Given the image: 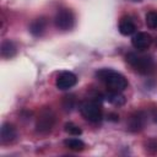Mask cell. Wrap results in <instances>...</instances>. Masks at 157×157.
Listing matches in <instances>:
<instances>
[{
    "mask_svg": "<svg viewBox=\"0 0 157 157\" xmlns=\"http://www.w3.org/2000/svg\"><path fill=\"white\" fill-rule=\"evenodd\" d=\"M17 131L16 128L10 123H4L0 129V140L2 144H11L16 140Z\"/></svg>",
    "mask_w": 157,
    "mask_h": 157,
    "instance_id": "9",
    "label": "cell"
},
{
    "mask_svg": "<svg viewBox=\"0 0 157 157\" xmlns=\"http://www.w3.org/2000/svg\"><path fill=\"white\" fill-rule=\"evenodd\" d=\"M125 59L129 63V65L132 69H135V71H137L139 74L147 75V74H151L155 70V63H153L151 56L131 52V53L126 54Z\"/></svg>",
    "mask_w": 157,
    "mask_h": 157,
    "instance_id": "2",
    "label": "cell"
},
{
    "mask_svg": "<svg viewBox=\"0 0 157 157\" xmlns=\"http://www.w3.org/2000/svg\"><path fill=\"white\" fill-rule=\"evenodd\" d=\"M17 52V48H16V44L10 40V39H6L2 42L1 44V55L2 58H6V59H11L12 56H15Z\"/></svg>",
    "mask_w": 157,
    "mask_h": 157,
    "instance_id": "13",
    "label": "cell"
},
{
    "mask_svg": "<svg viewBox=\"0 0 157 157\" xmlns=\"http://www.w3.org/2000/svg\"><path fill=\"white\" fill-rule=\"evenodd\" d=\"M45 26H47V21L45 18L43 17H39V18H36L32 21L31 26H29V32L34 36V37H39L43 34L44 29H45Z\"/></svg>",
    "mask_w": 157,
    "mask_h": 157,
    "instance_id": "11",
    "label": "cell"
},
{
    "mask_svg": "<svg viewBox=\"0 0 157 157\" xmlns=\"http://www.w3.org/2000/svg\"><path fill=\"white\" fill-rule=\"evenodd\" d=\"M77 82V77L74 72L71 71H63L60 75H58L56 77V81H55V85L59 90H69L71 87H74Z\"/></svg>",
    "mask_w": 157,
    "mask_h": 157,
    "instance_id": "6",
    "label": "cell"
},
{
    "mask_svg": "<svg viewBox=\"0 0 157 157\" xmlns=\"http://www.w3.org/2000/svg\"><path fill=\"white\" fill-rule=\"evenodd\" d=\"M76 104V99L74 96H65L63 98V108L65 112H71L75 108Z\"/></svg>",
    "mask_w": 157,
    "mask_h": 157,
    "instance_id": "16",
    "label": "cell"
},
{
    "mask_svg": "<svg viewBox=\"0 0 157 157\" xmlns=\"http://www.w3.org/2000/svg\"><path fill=\"white\" fill-rule=\"evenodd\" d=\"M64 130L69 134V135H74V136H78L82 134V130L80 126H77L76 124L74 123H66L65 126H64Z\"/></svg>",
    "mask_w": 157,
    "mask_h": 157,
    "instance_id": "17",
    "label": "cell"
},
{
    "mask_svg": "<svg viewBox=\"0 0 157 157\" xmlns=\"http://www.w3.org/2000/svg\"><path fill=\"white\" fill-rule=\"evenodd\" d=\"M55 124V114L52 110L50 107L43 108L36 120V130L40 134H47L49 132Z\"/></svg>",
    "mask_w": 157,
    "mask_h": 157,
    "instance_id": "4",
    "label": "cell"
},
{
    "mask_svg": "<svg viewBox=\"0 0 157 157\" xmlns=\"http://www.w3.org/2000/svg\"><path fill=\"white\" fill-rule=\"evenodd\" d=\"M80 112L82 114V117L85 119H87L91 123H98L102 120L103 118V113H102V108L98 101L91 98L88 101H85L81 105H80Z\"/></svg>",
    "mask_w": 157,
    "mask_h": 157,
    "instance_id": "3",
    "label": "cell"
},
{
    "mask_svg": "<svg viewBox=\"0 0 157 157\" xmlns=\"http://www.w3.org/2000/svg\"><path fill=\"white\" fill-rule=\"evenodd\" d=\"M64 145L71 151H82L85 148V142L76 137H70L64 140Z\"/></svg>",
    "mask_w": 157,
    "mask_h": 157,
    "instance_id": "14",
    "label": "cell"
},
{
    "mask_svg": "<svg viewBox=\"0 0 157 157\" xmlns=\"http://www.w3.org/2000/svg\"><path fill=\"white\" fill-rule=\"evenodd\" d=\"M105 101H108L109 103L114 104V105H123L125 103V97L119 92V91H112V90H108V92L103 96Z\"/></svg>",
    "mask_w": 157,
    "mask_h": 157,
    "instance_id": "12",
    "label": "cell"
},
{
    "mask_svg": "<svg viewBox=\"0 0 157 157\" xmlns=\"http://www.w3.org/2000/svg\"><path fill=\"white\" fill-rule=\"evenodd\" d=\"M96 77L105 83L108 90L112 91L121 92L128 87V80L121 74L112 69H99L98 71H96Z\"/></svg>",
    "mask_w": 157,
    "mask_h": 157,
    "instance_id": "1",
    "label": "cell"
},
{
    "mask_svg": "<svg viewBox=\"0 0 157 157\" xmlns=\"http://www.w3.org/2000/svg\"><path fill=\"white\" fill-rule=\"evenodd\" d=\"M118 28H119V32H120L123 36H130V34L135 33V31H136L135 23H134L130 18H128V17H123V18L120 20Z\"/></svg>",
    "mask_w": 157,
    "mask_h": 157,
    "instance_id": "10",
    "label": "cell"
},
{
    "mask_svg": "<svg viewBox=\"0 0 157 157\" xmlns=\"http://www.w3.org/2000/svg\"><path fill=\"white\" fill-rule=\"evenodd\" d=\"M146 123V114L144 112H135L130 115L128 120V129L132 132H137L144 129Z\"/></svg>",
    "mask_w": 157,
    "mask_h": 157,
    "instance_id": "7",
    "label": "cell"
},
{
    "mask_svg": "<svg viewBox=\"0 0 157 157\" xmlns=\"http://www.w3.org/2000/svg\"><path fill=\"white\" fill-rule=\"evenodd\" d=\"M108 119H109V120H113V121H117V120H119V115L115 114V113H110V114L108 115Z\"/></svg>",
    "mask_w": 157,
    "mask_h": 157,
    "instance_id": "18",
    "label": "cell"
},
{
    "mask_svg": "<svg viewBox=\"0 0 157 157\" xmlns=\"http://www.w3.org/2000/svg\"><path fill=\"white\" fill-rule=\"evenodd\" d=\"M55 27L60 31H70L74 27L75 17L70 9H60L54 17Z\"/></svg>",
    "mask_w": 157,
    "mask_h": 157,
    "instance_id": "5",
    "label": "cell"
},
{
    "mask_svg": "<svg viewBox=\"0 0 157 157\" xmlns=\"http://www.w3.org/2000/svg\"><path fill=\"white\" fill-rule=\"evenodd\" d=\"M152 43V37L147 33V32H137L132 39H131V44L135 49L137 50H145L147 49Z\"/></svg>",
    "mask_w": 157,
    "mask_h": 157,
    "instance_id": "8",
    "label": "cell"
},
{
    "mask_svg": "<svg viewBox=\"0 0 157 157\" xmlns=\"http://www.w3.org/2000/svg\"><path fill=\"white\" fill-rule=\"evenodd\" d=\"M145 22L147 27L157 29V11H148L145 16Z\"/></svg>",
    "mask_w": 157,
    "mask_h": 157,
    "instance_id": "15",
    "label": "cell"
}]
</instances>
